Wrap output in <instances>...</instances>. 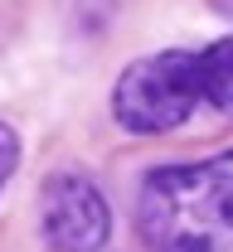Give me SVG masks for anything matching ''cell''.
Returning a JSON list of instances; mask_svg holds the SVG:
<instances>
[{
    "label": "cell",
    "mask_w": 233,
    "mask_h": 252,
    "mask_svg": "<svg viewBox=\"0 0 233 252\" xmlns=\"http://www.w3.org/2000/svg\"><path fill=\"white\" fill-rule=\"evenodd\" d=\"M233 112V34L200 54L170 49L122 68L112 88V117L122 131L161 136L185 126L195 112Z\"/></svg>",
    "instance_id": "obj_1"
},
{
    "label": "cell",
    "mask_w": 233,
    "mask_h": 252,
    "mask_svg": "<svg viewBox=\"0 0 233 252\" xmlns=\"http://www.w3.org/2000/svg\"><path fill=\"white\" fill-rule=\"evenodd\" d=\"M219 10H224V15H229V20H233V0H219Z\"/></svg>",
    "instance_id": "obj_5"
},
{
    "label": "cell",
    "mask_w": 233,
    "mask_h": 252,
    "mask_svg": "<svg viewBox=\"0 0 233 252\" xmlns=\"http://www.w3.org/2000/svg\"><path fill=\"white\" fill-rule=\"evenodd\" d=\"M151 252H233V146L195 165H161L136 199Z\"/></svg>",
    "instance_id": "obj_2"
},
{
    "label": "cell",
    "mask_w": 233,
    "mask_h": 252,
    "mask_svg": "<svg viewBox=\"0 0 233 252\" xmlns=\"http://www.w3.org/2000/svg\"><path fill=\"white\" fill-rule=\"evenodd\" d=\"M39 233L54 252H102L112 238L107 199L83 175H49L39 194Z\"/></svg>",
    "instance_id": "obj_3"
},
{
    "label": "cell",
    "mask_w": 233,
    "mask_h": 252,
    "mask_svg": "<svg viewBox=\"0 0 233 252\" xmlns=\"http://www.w3.org/2000/svg\"><path fill=\"white\" fill-rule=\"evenodd\" d=\"M15 165H20V136H15L10 122H0V189H5L10 175H15Z\"/></svg>",
    "instance_id": "obj_4"
}]
</instances>
